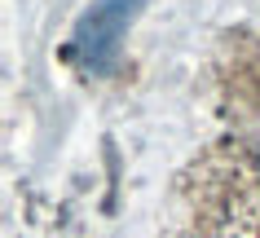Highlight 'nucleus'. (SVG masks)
Here are the masks:
<instances>
[{"mask_svg":"<svg viewBox=\"0 0 260 238\" xmlns=\"http://www.w3.org/2000/svg\"><path fill=\"white\" fill-rule=\"evenodd\" d=\"M141 9H146V0H93L71 31V57L88 75H110L123 40H128V27L137 22Z\"/></svg>","mask_w":260,"mask_h":238,"instance_id":"obj_1","label":"nucleus"}]
</instances>
